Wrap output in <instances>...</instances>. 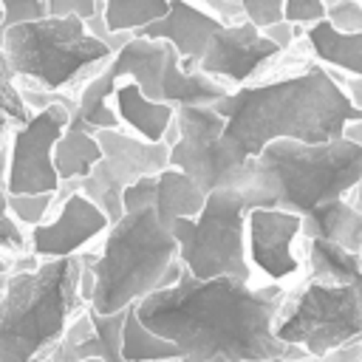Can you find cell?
Instances as JSON below:
<instances>
[{"mask_svg": "<svg viewBox=\"0 0 362 362\" xmlns=\"http://www.w3.org/2000/svg\"><path fill=\"white\" fill-rule=\"evenodd\" d=\"M286 288L280 283L252 286L238 277H195L187 269L173 286L136 300L139 320L170 339L178 362H249V359H305L300 345L274 337V317Z\"/></svg>", "mask_w": 362, "mask_h": 362, "instance_id": "cell-1", "label": "cell"}, {"mask_svg": "<svg viewBox=\"0 0 362 362\" xmlns=\"http://www.w3.org/2000/svg\"><path fill=\"white\" fill-rule=\"evenodd\" d=\"M215 107L226 119L223 136L249 158L274 139H339L351 119H362V107L351 102L342 82L317 59L303 71L232 88Z\"/></svg>", "mask_w": 362, "mask_h": 362, "instance_id": "cell-2", "label": "cell"}, {"mask_svg": "<svg viewBox=\"0 0 362 362\" xmlns=\"http://www.w3.org/2000/svg\"><path fill=\"white\" fill-rule=\"evenodd\" d=\"M85 260L93 272L88 305L99 314L122 311L144 294L173 286L184 272L175 235L153 204L124 209L102 235V246L85 252Z\"/></svg>", "mask_w": 362, "mask_h": 362, "instance_id": "cell-3", "label": "cell"}, {"mask_svg": "<svg viewBox=\"0 0 362 362\" xmlns=\"http://www.w3.org/2000/svg\"><path fill=\"white\" fill-rule=\"evenodd\" d=\"M362 178V144L339 136L331 141L274 139L252 161L243 198L252 206L308 212L345 198Z\"/></svg>", "mask_w": 362, "mask_h": 362, "instance_id": "cell-4", "label": "cell"}, {"mask_svg": "<svg viewBox=\"0 0 362 362\" xmlns=\"http://www.w3.org/2000/svg\"><path fill=\"white\" fill-rule=\"evenodd\" d=\"M85 257H45L11 272L0 294V362H42L88 305L79 294Z\"/></svg>", "mask_w": 362, "mask_h": 362, "instance_id": "cell-5", "label": "cell"}, {"mask_svg": "<svg viewBox=\"0 0 362 362\" xmlns=\"http://www.w3.org/2000/svg\"><path fill=\"white\" fill-rule=\"evenodd\" d=\"M0 45L20 88L51 93L79 90L113 57V48L90 34L79 14H45L17 23L3 31Z\"/></svg>", "mask_w": 362, "mask_h": 362, "instance_id": "cell-6", "label": "cell"}, {"mask_svg": "<svg viewBox=\"0 0 362 362\" xmlns=\"http://www.w3.org/2000/svg\"><path fill=\"white\" fill-rule=\"evenodd\" d=\"M246 212L243 189L226 187L206 192L204 209L195 218H175L173 235L184 269L195 277H238L252 280L246 257Z\"/></svg>", "mask_w": 362, "mask_h": 362, "instance_id": "cell-7", "label": "cell"}, {"mask_svg": "<svg viewBox=\"0 0 362 362\" xmlns=\"http://www.w3.org/2000/svg\"><path fill=\"white\" fill-rule=\"evenodd\" d=\"M362 334V280L322 283L308 277L286 291L274 317V337L300 345L308 356L325 359L328 351Z\"/></svg>", "mask_w": 362, "mask_h": 362, "instance_id": "cell-8", "label": "cell"}, {"mask_svg": "<svg viewBox=\"0 0 362 362\" xmlns=\"http://www.w3.org/2000/svg\"><path fill=\"white\" fill-rule=\"evenodd\" d=\"M226 119L215 105L175 107V139L170 141V167L184 170L204 192L243 189L252 173L249 156L238 153L223 136Z\"/></svg>", "mask_w": 362, "mask_h": 362, "instance_id": "cell-9", "label": "cell"}, {"mask_svg": "<svg viewBox=\"0 0 362 362\" xmlns=\"http://www.w3.org/2000/svg\"><path fill=\"white\" fill-rule=\"evenodd\" d=\"M74 107L76 96L59 93V99L48 102L40 110H31L25 122L11 127V161L6 192H59L62 181L54 167V144L71 124Z\"/></svg>", "mask_w": 362, "mask_h": 362, "instance_id": "cell-10", "label": "cell"}, {"mask_svg": "<svg viewBox=\"0 0 362 362\" xmlns=\"http://www.w3.org/2000/svg\"><path fill=\"white\" fill-rule=\"evenodd\" d=\"M96 139L102 144V158L79 181L76 189L90 195L113 221L124 215L122 192L127 184H133L141 175L161 173L170 167V144L167 141H147L141 136H130L122 127H102L96 130Z\"/></svg>", "mask_w": 362, "mask_h": 362, "instance_id": "cell-11", "label": "cell"}, {"mask_svg": "<svg viewBox=\"0 0 362 362\" xmlns=\"http://www.w3.org/2000/svg\"><path fill=\"white\" fill-rule=\"evenodd\" d=\"M283 48L249 17L223 23L206 42L198 68L229 88L252 82L269 62H274Z\"/></svg>", "mask_w": 362, "mask_h": 362, "instance_id": "cell-12", "label": "cell"}, {"mask_svg": "<svg viewBox=\"0 0 362 362\" xmlns=\"http://www.w3.org/2000/svg\"><path fill=\"white\" fill-rule=\"evenodd\" d=\"M107 212L82 189H71L65 195H57V206L48 221L28 229V249L40 260L82 255L107 232Z\"/></svg>", "mask_w": 362, "mask_h": 362, "instance_id": "cell-13", "label": "cell"}, {"mask_svg": "<svg viewBox=\"0 0 362 362\" xmlns=\"http://www.w3.org/2000/svg\"><path fill=\"white\" fill-rule=\"evenodd\" d=\"M303 240V215L274 206L246 212V257L269 283H283L300 272L294 243Z\"/></svg>", "mask_w": 362, "mask_h": 362, "instance_id": "cell-14", "label": "cell"}, {"mask_svg": "<svg viewBox=\"0 0 362 362\" xmlns=\"http://www.w3.org/2000/svg\"><path fill=\"white\" fill-rule=\"evenodd\" d=\"M226 20L209 6H201L195 0H170V8H167L164 17L141 25L133 34H141V37H150V40H167L178 51L181 68L195 71L204 51H206L209 37Z\"/></svg>", "mask_w": 362, "mask_h": 362, "instance_id": "cell-15", "label": "cell"}, {"mask_svg": "<svg viewBox=\"0 0 362 362\" xmlns=\"http://www.w3.org/2000/svg\"><path fill=\"white\" fill-rule=\"evenodd\" d=\"M110 105H113L122 127H127L130 133H136L147 141H164L175 124V105L161 102V99H150L139 88V82L130 76L116 82Z\"/></svg>", "mask_w": 362, "mask_h": 362, "instance_id": "cell-16", "label": "cell"}, {"mask_svg": "<svg viewBox=\"0 0 362 362\" xmlns=\"http://www.w3.org/2000/svg\"><path fill=\"white\" fill-rule=\"evenodd\" d=\"M311 57L339 76H362V31H339L328 17L303 28Z\"/></svg>", "mask_w": 362, "mask_h": 362, "instance_id": "cell-17", "label": "cell"}, {"mask_svg": "<svg viewBox=\"0 0 362 362\" xmlns=\"http://www.w3.org/2000/svg\"><path fill=\"white\" fill-rule=\"evenodd\" d=\"M303 238H322L362 252V212L345 198H331L303 212Z\"/></svg>", "mask_w": 362, "mask_h": 362, "instance_id": "cell-18", "label": "cell"}, {"mask_svg": "<svg viewBox=\"0 0 362 362\" xmlns=\"http://www.w3.org/2000/svg\"><path fill=\"white\" fill-rule=\"evenodd\" d=\"M229 90H232L229 85L204 74L201 68L184 71L178 51L170 45L164 74H161V102H170L175 107H181V105H215Z\"/></svg>", "mask_w": 362, "mask_h": 362, "instance_id": "cell-19", "label": "cell"}, {"mask_svg": "<svg viewBox=\"0 0 362 362\" xmlns=\"http://www.w3.org/2000/svg\"><path fill=\"white\" fill-rule=\"evenodd\" d=\"M99 158H102V144L96 139V130L68 124L54 144V167H57L59 181H62L57 195L76 189L79 181L85 175H90V170L99 164Z\"/></svg>", "mask_w": 362, "mask_h": 362, "instance_id": "cell-20", "label": "cell"}, {"mask_svg": "<svg viewBox=\"0 0 362 362\" xmlns=\"http://www.w3.org/2000/svg\"><path fill=\"white\" fill-rule=\"evenodd\" d=\"M204 201H206V192L184 170L164 167L161 173H156L153 206L167 226H173L175 218H195L204 209Z\"/></svg>", "mask_w": 362, "mask_h": 362, "instance_id": "cell-21", "label": "cell"}, {"mask_svg": "<svg viewBox=\"0 0 362 362\" xmlns=\"http://www.w3.org/2000/svg\"><path fill=\"white\" fill-rule=\"evenodd\" d=\"M308 257V277L322 283H356L362 280L359 252H351L339 243L322 238H303Z\"/></svg>", "mask_w": 362, "mask_h": 362, "instance_id": "cell-22", "label": "cell"}, {"mask_svg": "<svg viewBox=\"0 0 362 362\" xmlns=\"http://www.w3.org/2000/svg\"><path fill=\"white\" fill-rule=\"evenodd\" d=\"M122 359L124 362H170V359H181L178 348L158 337L153 328H147L139 314L136 305L124 308V322H122Z\"/></svg>", "mask_w": 362, "mask_h": 362, "instance_id": "cell-23", "label": "cell"}, {"mask_svg": "<svg viewBox=\"0 0 362 362\" xmlns=\"http://www.w3.org/2000/svg\"><path fill=\"white\" fill-rule=\"evenodd\" d=\"M170 0H105V23L110 31H139L141 25L164 17Z\"/></svg>", "mask_w": 362, "mask_h": 362, "instance_id": "cell-24", "label": "cell"}, {"mask_svg": "<svg viewBox=\"0 0 362 362\" xmlns=\"http://www.w3.org/2000/svg\"><path fill=\"white\" fill-rule=\"evenodd\" d=\"M57 206V192H8V212L20 226L34 229L51 218Z\"/></svg>", "mask_w": 362, "mask_h": 362, "instance_id": "cell-25", "label": "cell"}, {"mask_svg": "<svg viewBox=\"0 0 362 362\" xmlns=\"http://www.w3.org/2000/svg\"><path fill=\"white\" fill-rule=\"evenodd\" d=\"M0 113L8 116L14 124H20L31 116V107L25 105V99L20 93V82H17V76L8 65V57L3 51V45H0Z\"/></svg>", "mask_w": 362, "mask_h": 362, "instance_id": "cell-26", "label": "cell"}, {"mask_svg": "<svg viewBox=\"0 0 362 362\" xmlns=\"http://www.w3.org/2000/svg\"><path fill=\"white\" fill-rule=\"evenodd\" d=\"M0 252L6 255H23L28 249V229L17 223V218L8 212V192L0 189Z\"/></svg>", "mask_w": 362, "mask_h": 362, "instance_id": "cell-27", "label": "cell"}, {"mask_svg": "<svg viewBox=\"0 0 362 362\" xmlns=\"http://www.w3.org/2000/svg\"><path fill=\"white\" fill-rule=\"evenodd\" d=\"M3 6V25H0V37L6 28L17 25V23H31L48 14V3L45 0H0Z\"/></svg>", "mask_w": 362, "mask_h": 362, "instance_id": "cell-28", "label": "cell"}, {"mask_svg": "<svg viewBox=\"0 0 362 362\" xmlns=\"http://www.w3.org/2000/svg\"><path fill=\"white\" fill-rule=\"evenodd\" d=\"M325 17L339 31H362V0H325Z\"/></svg>", "mask_w": 362, "mask_h": 362, "instance_id": "cell-29", "label": "cell"}, {"mask_svg": "<svg viewBox=\"0 0 362 362\" xmlns=\"http://www.w3.org/2000/svg\"><path fill=\"white\" fill-rule=\"evenodd\" d=\"M325 17V0H283V20L305 28Z\"/></svg>", "mask_w": 362, "mask_h": 362, "instance_id": "cell-30", "label": "cell"}, {"mask_svg": "<svg viewBox=\"0 0 362 362\" xmlns=\"http://www.w3.org/2000/svg\"><path fill=\"white\" fill-rule=\"evenodd\" d=\"M238 3H240L243 14L252 23H257L260 28L283 20V0H238Z\"/></svg>", "mask_w": 362, "mask_h": 362, "instance_id": "cell-31", "label": "cell"}, {"mask_svg": "<svg viewBox=\"0 0 362 362\" xmlns=\"http://www.w3.org/2000/svg\"><path fill=\"white\" fill-rule=\"evenodd\" d=\"M153 198H156V173L153 175H141L133 184H127L124 192H122V206L124 209L147 206V204H153Z\"/></svg>", "mask_w": 362, "mask_h": 362, "instance_id": "cell-32", "label": "cell"}, {"mask_svg": "<svg viewBox=\"0 0 362 362\" xmlns=\"http://www.w3.org/2000/svg\"><path fill=\"white\" fill-rule=\"evenodd\" d=\"M48 14H79L82 20L105 11V0H45Z\"/></svg>", "mask_w": 362, "mask_h": 362, "instance_id": "cell-33", "label": "cell"}, {"mask_svg": "<svg viewBox=\"0 0 362 362\" xmlns=\"http://www.w3.org/2000/svg\"><path fill=\"white\" fill-rule=\"evenodd\" d=\"M263 31L283 48V51H288L291 45H294V40H297V34H303L300 31V25H294V23H288V20H277V23H269V25H263Z\"/></svg>", "mask_w": 362, "mask_h": 362, "instance_id": "cell-34", "label": "cell"}, {"mask_svg": "<svg viewBox=\"0 0 362 362\" xmlns=\"http://www.w3.org/2000/svg\"><path fill=\"white\" fill-rule=\"evenodd\" d=\"M325 362H362L359 337L351 339V342H345V345H339V348H334V351H328L325 354Z\"/></svg>", "mask_w": 362, "mask_h": 362, "instance_id": "cell-35", "label": "cell"}, {"mask_svg": "<svg viewBox=\"0 0 362 362\" xmlns=\"http://www.w3.org/2000/svg\"><path fill=\"white\" fill-rule=\"evenodd\" d=\"M204 6L215 8L226 23H235V20H243V17H246L238 0H204Z\"/></svg>", "mask_w": 362, "mask_h": 362, "instance_id": "cell-36", "label": "cell"}, {"mask_svg": "<svg viewBox=\"0 0 362 362\" xmlns=\"http://www.w3.org/2000/svg\"><path fill=\"white\" fill-rule=\"evenodd\" d=\"M334 74V71H331ZM337 76V82H342V88L348 90V96H351V102L356 105V107H362V76H339V74H334Z\"/></svg>", "mask_w": 362, "mask_h": 362, "instance_id": "cell-37", "label": "cell"}, {"mask_svg": "<svg viewBox=\"0 0 362 362\" xmlns=\"http://www.w3.org/2000/svg\"><path fill=\"white\" fill-rule=\"evenodd\" d=\"M8 161H11V147H8V139H3L0 141V189H6L8 184Z\"/></svg>", "mask_w": 362, "mask_h": 362, "instance_id": "cell-38", "label": "cell"}, {"mask_svg": "<svg viewBox=\"0 0 362 362\" xmlns=\"http://www.w3.org/2000/svg\"><path fill=\"white\" fill-rule=\"evenodd\" d=\"M342 136L351 139V141H356V144H362V119H351V122L342 127Z\"/></svg>", "mask_w": 362, "mask_h": 362, "instance_id": "cell-39", "label": "cell"}, {"mask_svg": "<svg viewBox=\"0 0 362 362\" xmlns=\"http://www.w3.org/2000/svg\"><path fill=\"white\" fill-rule=\"evenodd\" d=\"M348 201H351V204H354V206L362 212V178H359V181H356V187L348 192Z\"/></svg>", "mask_w": 362, "mask_h": 362, "instance_id": "cell-40", "label": "cell"}, {"mask_svg": "<svg viewBox=\"0 0 362 362\" xmlns=\"http://www.w3.org/2000/svg\"><path fill=\"white\" fill-rule=\"evenodd\" d=\"M249 362H325V359H314V356H305V359H288V356H272V359H249Z\"/></svg>", "mask_w": 362, "mask_h": 362, "instance_id": "cell-41", "label": "cell"}, {"mask_svg": "<svg viewBox=\"0 0 362 362\" xmlns=\"http://www.w3.org/2000/svg\"><path fill=\"white\" fill-rule=\"evenodd\" d=\"M11 127H14V122H11L8 116H3V113H0V141H3V139H8Z\"/></svg>", "mask_w": 362, "mask_h": 362, "instance_id": "cell-42", "label": "cell"}, {"mask_svg": "<svg viewBox=\"0 0 362 362\" xmlns=\"http://www.w3.org/2000/svg\"><path fill=\"white\" fill-rule=\"evenodd\" d=\"M6 283H8V274H0V291L6 288Z\"/></svg>", "mask_w": 362, "mask_h": 362, "instance_id": "cell-43", "label": "cell"}, {"mask_svg": "<svg viewBox=\"0 0 362 362\" xmlns=\"http://www.w3.org/2000/svg\"><path fill=\"white\" fill-rule=\"evenodd\" d=\"M82 362H105V359H99V356H88V359H82Z\"/></svg>", "mask_w": 362, "mask_h": 362, "instance_id": "cell-44", "label": "cell"}, {"mask_svg": "<svg viewBox=\"0 0 362 362\" xmlns=\"http://www.w3.org/2000/svg\"><path fill=\"white\" fill-rule=\"evenodd\" d=\"M0 25H3V6H0Z\"/></svg>", "mask_w": 362, "mask_h": 362, "instance_id": "cell-45", "label": "cell"}, {"mask_svg": "<svg viewBox=\"0 0 362 362\" xmlns=\"http://www.w3.org/2000/svg\"><path fill=\"white\" fill-rule=\"evenodd\" d=\"M359 354H362V334H359Z\"/></svg>", "mask_w": 362, "mask_h": 362, "instance_id": "cell-46", "label": "cell"}, {"mask_svg": "<svg viewBox=\"0 0 362 362\" xmlns=\"http://www.w3.org/2000/svg\"><path fill=\"white\" fill-rule=\"evenodd\" d=\"M359 263H362V252H359Z\"/></svg>", "mask_w": 362, "mask_h": 362, "instance_id": "cell-47", "label": "cell"}, {"mask_svg": "<svg viewBox=\"0 0 362 362\" xmlns=\"http://www.w3.org/2000/svg\"><path fill=\"white\" fill-rule=\"evenodd\" d=\"M173 362H175V359H173Z\"/></svg>", "mask_w": 362, "mask_h": 362, "instance_id": "cell-48", "label": "cell"}, {"mask_svg": "<svg viewBox=\"0 0 362 362\" xmlns=\"http://www.w3.org/2000/svg\"><path fill=\"white\" fill-rule=\"evenodd\" d=\"M0 294H3V291H0Z\"/></svg>", "mask_w": 362, "mask_h": 362, "instance_id": "cell-49", "label": "cell"}]
</instances>
